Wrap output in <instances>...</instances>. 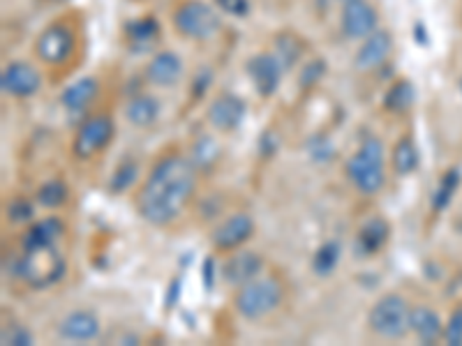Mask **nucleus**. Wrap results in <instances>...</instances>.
I'll use <instances>...</instances> for the list:
<instances>
[{
    "instance_id": "393cba45",
    "label": "nucleus",
    "mask_w": 462,
    "mask_h": 346,
    "mask_svg": "<svg viewBox=\"0 0 462 346\" xmlns=\"http://www.w3.org/2000/svg\"><path fill=\"white\" fill-rule=\"evenodd\" d=\"M391 168H393L395 176L400 178H407L411 173L419 168L420 164V155H419V146H416L414 137L411 134H402V137L395 139L393 148H391Z\"/></svg>"
},
{
    "instance_id": "e433bc0d",
    "label": "nucleus",
    "mask_w": 462,
    "mask_h": 346,
    "mask_svg": "<svg viewBox=\"0 0 462 346\" xmlns=\"http://www.w3.org/2000/svg\"><path fill=\"white\" fill-rule=\"evenodd\" d=\"M44 3H49V5H65L69 0H44Z\"/></svg>"
},
{
    "instance_id": "a211bd4d",
    "label": "nucleus",
    "mask_w": 462,
    "mask_h": 346,
    "mask_svg": "<svg viewBox=\"0 0 462 346\" xmlns=\"http://www.w3.org/2000/svg\"><path fill=\"white\" fill-rule=\"evenodd\" d=\"M58 337L65 341H93L102 332L100 316L93 310H74L58 321Z\"/></svg>"
},
{
    "instance_id": "2f4dec72",
    "label": "nucleus",
    "mask_w": 462,
    "mask_h": 346,
    "mask_svg": "<svg viewBox=\"0 0 462 346\" xmlns=\"http://www.w3.org/2000/svg\"><path fill=\"white\" fill-rule=\"evenodd\" d=\"M189 159L195 162V167L199 171H208L220 159V146H217V141L210 134H201L195 141V146H192Z\"/></svg>"
},
{
    "instance_id": "f8f14e48",
    "label": "nucleus",
    "mask_w": 462,
    "mask_h": 346,
    "mask_svg": "<svg viewBox=\"0 0 462 346\" xmlns=\"http://www.w3.org/2000/svg\"><path fill=\"white\" fill-rule=\"evenodd\" d=\"M284 65L280 63V58L273 51H259L254 56L247 58L245 63V74L250 84H253L254 93L262 97V100H271L275 93L282 86L284 77Z\"/></svg>"
},
{
    "instance_id": "c85d7f7f",
    "label": "nucleus",
    "mask_w": 462,
    "mask_h": 346,
    "mask_svg": "<svg viewBox=\"0 0 462 346\" xmlns=\"http://www.w3.org/2000/svg\"><path fill=\"white\" fill-rule=\"evenodd\" d=\"M139 183V164L137 159L125 158L118 162V167L114 168L109 178V192L111 195H123V192H130L134 185Z\"/></svg>"
},
{
    "instance_id": "4c0bfd02",
    "label": "nucleus",
    "mask_w": 462,
    "mask_h": 346,
    "mask_svg": "<svg viewBox=\"0 0 462 346\" xmlns=\"http://www.w3.org/2000/svg\"><path fill=\"white\" fill-rule=\"evenodd\" d=\"M340 3H342V5H345V3H352V0H340Z\"/></svg>"
},
{
    "instance_id": "a878e982",
    "label": "nucleus",
    "mask_w": 462,
    "mask_h": 346,
    "mask_svg": "<svg viewBox=\"0 0 462 346\" xmlns=\"http://www.w3.org/2000/svg\"><path fill=\"white\" fill-rule=\"evenodd\" d=\"M69 196H72V189H69L68 180H65L63 176L47 178L35 189L37 205H42V208L47 210H60L63 205H68Z\"/></svg>"
},
{
    "instance_id": "f704fd0d",
    "label": "nucleus",
    "mask_w": 462,
    "mask_h": 346,
    "mask_svg": "<svg viewBox=\"0 0 462 346\" xmlns=\"http://www.w3.org/2000/svg\"><path fill=\"white\" fill-rule=\"evenodd\" d=\"M213 5L226 16H234V19H245V16L253 14V3L250 0H213Z\"/></svg>"
},
{
    "instance_id": "6e6552de",
    "label": "nucleus",
    "mask_w": 462,
    "mask_h": 346,
    "mask_svg": "<svg viewBox=\"0 0 462 346\" xmlns=\"http://www.w3.org/2000/svg\"><path fill=\"white\" fill-rule=\"evenodd\" d=\"M411 305L400 294H383L374 300L368 312V328L374 337L386 341H400L411 332Z\"/></svg>"
},
{
    "instance_id": "ddd939ff",
    "label": "nucleus",
    "mask_w": 462,
    "mask_h": 346,
    "mask_svg": "<svg viewBox=\"0 0 462 346\" xmlns=\"http://www.w3.org/2000/svg\"><path fill=\"white\" fill-rule=\"evenodd\" d=\"M395 49L393 32L389 28H377L373 35L361 40L356 53H354V69L361 74L377 72L379 68L389 63L391 53Z\"/></svg>"
},
{
    "instance_id": "c756f323",
    "label": "nucleus",
    "mask_w": 462,
    "mask_h": 346,
    "mask_svg": "<svg viewBox=\"0 0 462 346\" xmlns=\"http://www.w3.org/2000/svg\"><path fill=\"white\" fill-rule=\"evenodd\" d=\"M35 196L14 195L5 201V217L14 226H28L35 220Z\"/></svg>"
},
{
    "instance_id": "6ab92c4d",
    "label": "nucleus",
    "mask_w": 462,
    "mask_h": 346,
    "mask_svg": "<svg viewBox=\"0 0 462 346\" xmlns=\"http://www.w3.org/2000/svg\"><path fill=\"white\" fill-rule=\"evenodd\" d=\"M102 84L97 77H81V79L72 81L60 93V106L68 111L69 115H88L90 106L100 97Z\"/></svg>"
},
{
    "instance_id": "bb28decb",
    "label": "nucleus",
    "mask_w": 462,
    "mask_h": 346,
    "mask_svg": "<svg viewBox=\"0 0 462 346\" xmlns=\"http://www.w3.org/2000/svg\"><path fill=\"white\" fill-rule=\"evenodd\" d=\"M273 53L280 58V63L284 65V69H291L305 56L303 37L296 35L294 31L278 32L273 37Z\"/></svg>"
},
{
    "instance_id": "ea45409f",
    "label": "nucleus",
    "mask_w": 462,
    "mask_h": 346,
    "mask_svg": "<svg viewBox=\"0 0 462 346\" xmlns=\"http://www.w3.org/2000/svg\"><path fill=\"white\" fill-rule=\"evenodd\" d=\"M460 93H462V79H460Z\"/></svg>"
},
{
    "instance_id": "20e7f679",
    "label": "nucleus",
    "mask_w": 462,
    "mask_h": 346,
    "mask_svg": "<svg viewBox=\"0 0 462 346\" xmlns=\"http://www.w3.org/2000/svg\"><path fill=\"white\" fill-rule=\"evenodd\" d=\"M346 180L358 195L374 196L386 187V150L382 139L368 137L346 158Z\"/></svg>"
},
{
    "instance_id": "4be33fe9",
    "label": "nucleus",
    "mask_w": 462,
    "mask_h": 346,
    "mask_svg": "<svg viewBox=\"0 0 462 346\" xmlns=\"http://www.w3.org/2000/svg\"><path fill=\"white\" fill-rule=\"evenodd\" d=\"M410 325L411 335L420 344H439L441 337H444V321H441L439 312L430 305H411Z\"/></svg>"
},
{
    "instance_id": "72a5a7b5",
    "label": "nucleus",
    "mask_w": 462,
    "mask_h": 346,
    "mask_svg": "<svg viewBox=\"0 0 462 346\" xmlns=\"http://www.w3.org/2000/svg\"><path fill=\"white\" fill-rule=\"evenodd\" d=\"M441 344L462 346V305H456L451 314H448L447 323H444V337H441Z\"/></svg>"
},
{
    "instance_id": "5701e85b",
    "label": "nucleus",
    "mask_w": 462,
    "mask_h": 346,
    "mask_svg": "<svg viewBox=\"0 0 462 346\" xmlns=\"http://www.w3.org/2000/svg\"><path fill=\"white\" fill-rule=\"evenodd\" d=\"M125 121L130 123L132 127H137V130H148L155 123L160 121V114H162V102L151 93H137L132 95L130 100L125 102Z\"/></svg>"
},
{
    "instance_id": "412c9836",
    "label": "nucleus",
    "mask_w": 462,
    "mask_h": 346,
    "mask_svg": "<svg viewBox=\"0 0 462 346\" xmlns=\"http://www.w3.org/2000/svg\"><path fill=\"white\" fill-rule=\"evenodd\" d=\"M68 233V224L63 217L47 215L42 220H32L31 224L23 226V231L16 238V245H60V241Z\"/></svg>"
},
{
    "instance_id": "f257e3e1",
    "label": "nucleus",
    "mask_w": 462,
    "mask_h": 346,
    "mask_svg": "<svg viewBox=\"0 0 462 346\" xmlns=\"http://www.w3.org/2000/svg\"><path fill=\"white\" fill-rule=\"evenodd\" d=\"M199 173L189 155L179 148H164L134 189V213L155 229L176 224L195 201Z\"/></svg>"
},
{
    "instance_id": "0eeeda50",
    "label": "nucleus",
    "mask_w": 462,
    "mask_h": 346,
    "mask_svg": "<svg viewBox=\"0 0 462 346\" xmlns=\"http://www.w3.org/2000/svg\"><path fill=\"white\" fill-rule=\"evenodd\" d=\"M171 28L188 42H208L222 31L220 10L206 0H179L171 7Z\"/></svg>"
},
{
    "instance_id": "9b49d317",
    "label": "nucleus",
    "mask_w": 462,
    "mask_h": 346,
    "mask_svg": "<svg viewBox=\"0 0 462 346\" xmlns=\"http://www.w3.org/2000/svg\"><path fill=\"white\" fill-rule=\"evenodd\" d=\"M247 118V105L241 95L222 90L206 106V123L217 134H231L241 130Z\"/></svg>"
},
{
    "instance_id": "58836bf2",
    "label": "nucleus",
    "mask_w": 462,
    "mask_h": 346,
    "mask_svg": "<svg viewBox=\"0 0 462 346\" xmlns=\"http://www.w3.org/2000/svg\"><path fill=\"white\" fill-rule=\"evenodd\" d=\"M130 3H143V0H130Z\"/></svg>"
},
{
    "instance_id": "423d86ee",
    "label": "nucleus",
    "mask_w": 462,
    "mask_h": 346,
    "mask_svg": "<svg viewBox=\"0 0 462 346\" xmlns=\"http://www.w3.org/2000/svg\"><path fill=\"white\" fill-rule=\"evenodd\" d=\"M284 300V284L278 275H259L234 294V312L245 321H262L273 314Z\"/></svg>"
},
{
    "instance_id": "4468645a",
    "label": "nucleus",
    "mask_w": 462,
    "mask_h": 346,
    "mask_svg": "<svg viewBox=\"0 0 462 346\" xmlns=\"http://www.w3.org/2000/svg\"><path fill=\"white\" fill-rule=\"evenodd\" d=\"M379 28V12L368 0L345 3L340 12V31L346 40L361 42Z\"/></svg>"
},
{
    "instance_id": "1a4fd4ad",
    "label": "nucleus",
    "mask_w": 462,
    "mask_h": 346,
    "mask_svg": "<svg viewBox=\"0 0 462 346\" xmlns=\"http://www.w3.org/2000/svg\"><path fill=\"white\" fill-rule=\"evenodd\" d=\"M254 231H257V222L250 213L245 210H236V213H229L225 220L217 222L210 231V247L216 250L217 254H231L245 247L247 242L253 241Z\"/></svg>"
},
{
    "instance_id": "9d476101",
    "label": "nucleus",
    "mask_w": 462,
    "mask_h": 346,
    "mask_svg": "<svg viewBox=\"0 0 462 346\" xmlns=\"http://www.w3.org/2000/svg\"><path fill=\"white\" fill-rule=\"evenodd\" d=\"M42 69L31 60H23V58L5 63V68L0 72V90L12 100H31L42 90Z\"/></svg>"
},
{
    "instance_id": "473e14b6",
    "label": "nucleus",
    "mask_w": 462,
    "mask_h": 346,
    "mask_svg": "<svg viewBox=\"0 0 462 346\" xmlns=\"http://www.w3.org/2000/svg\"><path fill=\"white\" fill-rule=\"evenodd\" d=\"M0 341L5 346H32L35 344V337H32L31 328H26V325L19 323V321H12V323L3 325Z\"/></svg>"
},
{
    "instance_id": "39448f33",
    "label": "nucleus",
    "mask_w": 462,
    "mask_h": 346,
    "mask_svg": "<svg viewBox=\"0 0 462 346\" xmlns=\"http://www.w3.org/2000/svg\"><path fill=\"white\" fill-rule=\"evenodd\" d=\"M116 139V118L111 111L97 109L90 111L88 115H84L74 130L72 146V159L79 164H88L93 159H97L100 155H105L111 148Z\"/></svg>"
},
{
    "instance_id": "c9c22d12",
    "label": "nucleus",
    "mask_w": 462,
    "mask_h": 346,
    "mask_svg": "<svg viewBox=\"0 0 462 346\" xmlns=\"http://www.w3.org/2000/svg\"><path fill=\"white\" fill-rule=\"evenodd\" d=\"M324 74H326V60L315 58V60H310V63L303 65V69H300L299 84L303 86V88H310V86L319 84V79L324 77Z\"/></svg>"
},
{
    "instance_id": "aec40b11",
    "label": "nucleus",
    "mask_w": 462,
    "mask_h": 346,
    "mask_svg": "<svg viewBox=\"0 0 462 346\" xmlns=\"http://www.w3.org/2000/svg\"><path fill=\"white\" fill-rule=\"evenodd\" d=\"M162 37V26L155 16H137L123 26V42L132 53H143L155 49Z\"/></svg>"
},
{
    "instance_id": "f3484780",
    "label": "nucleus",
    "mask_w": 462,
    "mask_h": 346,
    "mask_svg": "<svg viewBox=\"0 0 462 346\" xmlns=\"http://www.w3.org/2000/svg\"><path fill=\"white\" fill-rule=\"evenodd\" d=\"M391 233H393V229H391L386 217H370V220L358 226L356 236H354V252H356L358 259L377 257V254L383 252V247L389 245Z\"/></svg>"
},
{
    "instance_id": "7ed1b4c3",
    "label": "nucleus",
    "mask_w": 462,
    "mask_h": 346,
    "mask_svg": "<svg viewBox=\"0 0 462 346\" xmlns=\"http://www.w3.org/2000/svg\"><path fill=\"white\" fill-rule=\"evenodd\" d=\"M77 53H79V26L72 22V16H58L49 22L32 42V56L47 69L69 68Z\"/></svg>"
},
{
    "instance_id": "b1692460",
    "label": "nucleus",
    "mask_w": 462,
    "mask_h": 346,
    "mask_svg": "<svg viewBox=\"0 0 462 346\" xmlns=\"http://www.w3.org/2000/svg\"><path fill=\"white\" fill-rule=\"evenodd\" d=\"M416 106V88L410 79H395L382 97V109L389 115L402 118Z\"/></svg>"
},
{
    "instance_id": "7c9ffc66",
    "label": "nucleus",
    "mask_w": 462,
    "mask_h": 346,
    "mask_svg": "<svg viewBox=\"0 0 462 346\" xmlns=\"http://www.w3.org/2000/svg\"><path fill=\"white\" fill-rule=\"evenodd\" d=\"M457 187H460V171H457V168H448V171L439 178V183H437L435 192H432V210H435V213H444V210L451 205Z\"/></svg>"
},
{
    "instance_id": "2eb2a0df",
    "label": "nucleus",
    "mask_w": 462,
    "mask_h": 346,
    "mask_svg": "<svg viewBox=\"0 0 462 346\" xmlns=\"http://www.w3.org/2000/svg\"><path fill=\"white\" fill-rule=\"evenodd\" d=\"M185 77V63L183 58L176 51L169 49H160L148 58V63L143 65V79L155 88H173L179 86Z\"/></svg>"
},
{
    "instance_id": "cd10ccee",
    "label": "nucleus",
    "mask_w": 462,
    "mask_h": 346,
    "mask_svg": "<svg viewBox=\"0 0 462 346\" xmlns=\"http://www.w3.org/2000/svg\"><path fill=\"white\" fill-rule=\"evenodd\" d=\"M342 259V245L337 241H326L324 245L317 247L315 257H312V273L317 278H331L336 273L337 263Z\"/></svg>"
},
{
    "instance_id": "f03ea898",
    "label": "nucleus",
    "mask_w": 462,
    "mask_h": 346,
    "mask_svg": "<svg viewBox=\"0 0 462 346\" xmlns=\"http://www.w3.org/2000/svg\"><path fill=\"white\" fill-rule=\"evenodd\" d=\"M5 273L31 291H47L68 273V257L60 245H16L5 257Z\"/></svg>"
},
{
    "instance_id": "dca6fc26",
    "label": "nucleus",
    "mask_w": 462,
    "mask_h": 346,
    "mask_svg": "<svg viewBox=\"0 0 462 346\" xmlns=\"http://www.w3.org/2000/svg\"><path fill=\"white\" fill-rule=\"evenodd\" d=\"M263 268H266V261H263L262 254L241 247L236 252L226 254L225 263L220 268V275L225 279V284L238 288L243 284L257 279L259 275H263Z\"/></svg>"
}]
</instances>
